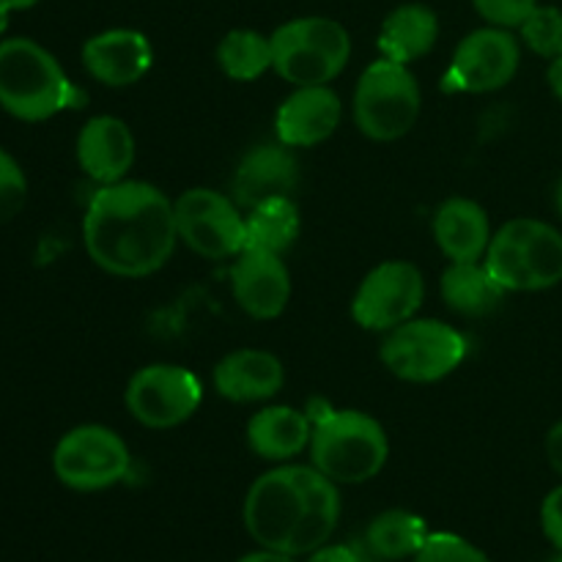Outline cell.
<instances>
[{
    "instance_id": "30bf717a",
    "label": "cell",
    "mask_w": 562,
    "mask_h": 562,
    "mask_svg": "<svg viewBox=\"0 0 562 562\" xmlns=\"http://www.w3.org/2000/svg\"><path fill=\"white\" fill-rule=\"evenodd\" d=\"M176 231L195 256L209 261L236 258L247 247L245 214L234 198L209 187H192L173 201Z\"/></svg>"
},
{
    "instance_id": "f1b7e54d",
    "label": "cell",
    "mask_w": 562,
    "mask_h": 562,
    "mask_svg": "<svg viewBox=\"0 0 562 562\" xmlns=\"http://www.w3.org/2000/svg\"><path fill=\"white\" fill-rule=\"evenodd\" d=\"M27 201V179L9 151L0 148V223H9L11 217L22 212Z\"/></svg>"
},
{
    "instance_id": "8992f818",
    "label": "cell",
    "mask_w": 562,
    "mask_h": 562,
    "mask_svg": "<svg viewBox=\"0 0 562 562\" xmlns=\"http://www.w3.org/2000/svg\"><path fill=\"white\" fill-rule=\"evenodd\" d=\"M272 71L294 88L329 86L351 58V36L329 16H296L272 33Z\"/></svg>"
},
{
    "instance_id": "484cf974",
    "label": "cell",
    "mask_w": 562,
    "mask_h": 562,
    "mask_svg": "<svg viewBox=\"0 0 562 562\" xmlns=\"http://www.w3.org/2000/svg\"><path fill=\"white\" fill-rule=\"evenodd\" d=\"M272 36L236 27L228 31L217 44V66L225 77L236 82H252L272 69Z\"/></svg>"
},
{
    "instance_id": "3957f363",
    "label": "cell",
    "mask_w": 562,
    "mask_h": 562,
    "mask_svg": "<svg viewBox=\"0 0 562 562\" xmlns=\"http://www.w3.org/2000/svg\"><path fill=\"white\" fill-rule=\"evenodd\" d=\"M86 93L47 47L25 36L0 42V108L20 121H47L80 108Z\"/></svg>"
},
{
    "instance_id": "d590c367",
    "label": "cell",
    "mask_w": 562,
    "mask_h": 562,
    "mask_svg": "<svg viewBox=\"0 0 562 562\" xmlns=\"http://www.w3.org/2000/svg\"><path fill=\"white\" fill-rule=\"evenodd\" d=\"M0 3H3L9 11H22V9H31V5H36L38 0H0Z\"/></svg>"
},
{
    "instance_id": "7c38bea8",
    "label": "cell",
    "mask_w": 562,
    "mask_h": 562,
    "mask_svg": "<svg viewBox=\"0 0 562 562\" xmlns=\"http://www.w3.org/2000/svg\"><path fill=\"white\" fill-rule=\"evenodd\" d=\"M426 300V280L412 261H382L362 278L351 300V318L368 333H390L412 322Z\"/></svg>"
},
{
    "instance_id": "e0dca14e",
    "label": "cell",
    "mask_w": 562,
    "mask_h": 562,
    "mask_svg": "<svg viewBox=\"0 0 562 562\" xmlns=\"http://www.w3.org/2000/svg\"><path fill=\"white\" fill-rule=\"evenodd\" d=\"M296 187H300V162L294 151L278 140L250 148L239 159L231 179V198L241 212H250L252 206L269 198H294Z\"/></svg>"
},
{
    "instance_id": "ac0fdd59",
    "label": "cell",
    "mask_w": 562,
    "mask_h": 562,
    "mask_svg": "<svg viewBox=\"0 0 562 562\" xmlns=\"http://www.w3.org/2000/svg\"><path fill=\"white\" fill-rule=\"evenodd\" d=\"M77 165L97 184L124 181L135 165V135L115 115H93L77 135Z\"/></svg>"
},
{
    "instance_id": "d4e9b609",
    "label": "cell",
    "mask_w": 562,
    "mask_h": 562,
    "mask_svg": "<svg viewBox=\"0 0 562 562\" xmlns=\"http://www.w3.org/2000/svg\"><path fill=\"white\" fill-rule=\"evenodd\" d=\"M431 530H428L426 519L412 510H382L376 519L368 525L366 543L379 560H409L415 558L428 541Z\"/></svg>"
},
{
    "instance_id": "5b68a950",
    "label": "cell",
    "mask_w": 562,
    "mask_h": 562,
    "mask_svg": "<svg viewBox=\"0 0 562 562\" xmlns=\"http://www.w3.org/2000/svg\"><path fill=\"white\" fill-rule=\"evenodd\" d=\"M483 263L505 291H543L562 283V234L532 217L494 231Z\"/></svg>"
},
{
    "instance_id": "6da1fadb",
    "label": "cell",
    "mask_w": 562,
    "mask_h": 562,
    "mask_svg": "<svg viewBox=\"0 0 562 562\" xmlns=\"http://www.w3.org/2000/svg\"><path fill=\"white\" fill-rule=\"evenodd\" d=\"M82 245L102 272L140 280L159 272L179 245L173 201L148 181L124 179L93 192Z\"/></svg>"
},
{
    "instance_id": "9c48e42d",
    "label": "cell",
    "mask_w": 562,
    "mask_h": 562,
    "mask_svg": "<svg viewBox=\"0 0 562 562\" xmlns=\"http://www.w3.org/2000/svg\"><path fill=\"white\" fill-rule=\"evenodd\" d=\"M132 456L113 428L77 426L60 437L53 450V472L71 492H104L130 475Z\"/></svg>"
},
{
    "instance_id": "f546056e",
    "label": "cell",
    "mask_w": 562,
    "mask_h": 562,
    "mask_svg": "<svg viewBox=\"0 0 562 562\" xmlns=\"http://www.w3.org/2000/svg\"><path fill=\"white\" fill-rule=\"evenodd\" d=\"M472 5L488 25L508 27L510 31V27H519L532 14L538 0H472Z\"/></svg>"
},
{
    "instance_id": "d6a6232c",
    "label": "cell",
    "mask_w": 562,
    "mask_h": 562,
    "mask_svg": "<svg viewBox=\"0 0 562 562\" xmlns=\"http://www.w3.org/2000/svg\"><path fill=\"white\" fill-rule=\"evenodd\" d=\"M547 459L552 470L562 475V420L554 423L547 434Z\"/></svg>"
},
{
    "instance_id": "83f0119b",
    "label": "cell",
    "mask_w": 562,
    "mask_h": 562,
    "mask_svg": "<svg viewBox=\"0 0 562 562\" xmlns=\"http://www.w3.org/2000/svg\"><path fill=\"white\" fill-rule=\"evenodd\" d=\"M412 562H492L483 549L456 532H431Z\"/></svg>"
},
{
    "instance_id": "9a60e30c",
    "label": "cell",
    "mask_w": 562,
    "mask_h": 562,
    "mask_svg": "<svg viewBox=\"0 0 562 562\" xmlns=\"http://www.w3.org/2000/svg\"><path fill=\"white\" fill-rule=\"evenodd\" d=\"M82 66L108 88H130L154 66V47L135 27H110L82 44Z\"/></svg>"
},
{
    "instance_id": "4316f807",
    "label": "cell",
    "mask_w": 562,
    "mask_h": 562,
    "mask_svg": "<svg viewBox=\"0 0 562 562\" xmlns=\"http://www.w3.org/2000/svg\"><path fill=\"white\" fill-rule=\"evenodd\" d=\"M519 36L541 58L562 55V11L558 5H536L532 14L519 25Z\"/></svg>"
},
{
    "instance_id": "52a82bcc",
    "label": "cell",
    "mask_w": 562,
    "mask_h": 562,
    "mask_svg": "<svg viewBox=\"0 0 562 562\" xmlns=\"http://www.w3.org/2000/svg\"><path fill=\"white\" fill-rule=\"evenodd\" d=\"M420 82L406 64L379 58L360 75L351 99L357 130L376 143L401 140L420 119Z\"/></svg>"
},
{
    "instance_id": "e575fe53",
    "label": "cell",
    "mask_w": 562,
    "mask_h": 562,
    "mask_svg": "<svg viewBox=\"0 0 562 562\" xmlns=\"http://www.w3.org/2000/svg\"><path fill=\"white\" fill-rule=\"evenodd\" d=\"M547 80H549V88H552L554 97H558L562 102V55H560V58H554L552 64H549Z\"/></svg>"
},
{
    "instance_id": "4fadbf2b",
    "label": "cell",
    "mask_w": 562,
    "mask_h": 562,
    "mask_svg": "<svg viewBox=\"0 0 562 562\" xmlns=\"http://www.w3.org/2000/svg\"><path fill=\"white\" fill-rule=\"evenodd\" d=\"M521 64V42L508 27L486 25L467 33L442 77L450 93H492L508 86Z\"/></svg>"
},
{
    "instance_id": "7a4b0ae2",
    "label": "cell",
    "mask_w": 562,
    "mask_h": 562,
    "mask_svg": "<svg viewBox=\"0 0 562 562\" xmlns=\"http://www.w3.org/2000/svg\"><path fill=\"white\" fill-rule=\"evenodd\" d=\"M245 527L261 549L305 558L329 543L340 521L338 483L316 467L283 464L263 472L245 497Z\"/></svg>"
},
{
    "instance_id": "d6986e66",
    "label": "cell",
    "mask_w": 562,
    "mask_h": 562,
    "mask_svg": "<svg viewBox=\"0 0 562 562\" xmlns=\"http://www.w3.org/2000/svg\"><path fill=\"white\" fill-rule=\"evenodd\" d=\"M283 384V360L267 349H236L214 366V390L231 404H263Z\"/></svg>"
},
{
    "instance_id": "8d00e7d4",
    "label": "cell",
    "mask_w": 562,
    "mask_h": 562,
    "mask_svg": "<svg viewBox=\"0 0 562 562\" xmlns=\"http://www.w3.org/2000/svg\"><path fill=\"white\" fill-rule=\"evenodd\" d=\"M9 14H11V11L5 9L3 3H0V36H3V33L9 31Z\"/></svg>"
},
{
    "instance_id": "4dcf8cb0",
    "label": "cell",
    "mask_w": 562,
    "mask_h": 562,
    "mask_svg": "<svg viewBox=\"0 0 562 562\" xmlns=\"http://www.w3.org/2000/svg\"><path fill=\"white\" fill-rule=\"evenodd\" d=\"M541 527L554 549L562 554V486L552 488L541 505Z\"/></svg>"
},
{
    "instance_id": "ba28073f",
    "label": "cell",
    "mask_w": 562,
    "mask_h": 562,
    "mask_svg": "<svg viewBox=\"0 0 562 562\" xmlns=\"http://www.w3.org/2000/svg\"><path fill=\"white\" fill-rule=\"evenodd\" d=\"M467 338L437 318H412L384 333L379 360L395 379L409 384L442 382L467 360Z\"/></svg>"
},
{
    "instance_id": "8fae6325",
    "label": "cell",
    "mask_w": 562,
    "mask_h": 562,
    "mask_svg": "<svg viewBox=\"0 0 562 562\" xmlns=\"http://www.w3.org/2000/svg\"><path fill=\"white\" fill-rule=\"evenodd\" d=\"M203 401V384L190 368L154 362L132 373L124 404L130 415L151 431H168L190 420Z\"/></svg>"
},
{
    "instance_id": "836d02e7",
    "label": "cell",
    "mask_w": 562,
    "mask_h": 562,
    "mask_svg": "<svg viewBox=\"0 0 562 562\" xmlns=\"http://www.w3.org/2000/svg\"><path fill=\"white\" fill-rule=\"evenodd\" d=\"M236 562H300V558H291V554L283 552H272V549H258V552L245 554Z\"/></svg>"
},
{
    "instance_id": "44dd1931",
    "label": "cell",
    "mask_w": 562,
    "mask_h": 562,
    "mask_svg": "<svg viewBox=\"0 0 562 562\" xmlns=\"http://www.w3.org/2000/svg\"><path fill=\"white\" fill-rule=\"evenodd\" d=\"M245 434L247 448L258 459L285 464L311 448L313 420L307 412L294 409V406H263L247 420Z\"/></svg>"
},
{
    "instance_id": "ffe728a7",
    "label": "cell",
    "mask_w": 562,
    "mask_h": 562,
    "mask_svg": "<svg viewBox=\"0 0 562 562\" xmlns=\"http://www.w3.org/2000/svg\"><path fill=\"white\" fill-rule=\"evenodd\" d=\"M431 231L450 263L483 261L494 236L486 209L472 198H448L434 214Z\"/></svg>"
},
{
    "instance_id": "277c9868",
    "label": "cell",
    "mask_w": 562,
    "mask_h": 562,
    "mask_svg": "<svg viewBox=\"0 0 562 562\" xmlns=\"http://www.w3.org/2000/svg\"><path fill=\"white\" fill-rule=\"evenodd\" d=\"M313 420L311 464L338 486L373 481L390 459L387 431L376 417L360 409L307 412Z\"/></svg>"
},
{
    "instance_id": "cb8c5ba5",
    "label": "cell",
    "mask_w": 562,
    "mask_h": 562,
    "mask_svg": "<svg viewBox=\"0 0 562 562\" xmlns=\"http://www.w3.org/2000/svg\"><path fill=\"white\" fill-rule=\"evenodd\" d=\"M245 225L247 247L283 256L302 231L300 206L291 195L269 198V201H261L250 212H245Z\"/></svg>"
},
{
    "instance_id": "f35d334b",
    "label": "cell",
    "mask_w": 562,
    "mask_h": 562,
    "mask_svg": "<svg viewBox=\"0 0 562 562\" xmlns=\"http://www.w3.org/2000/svg\"><path fill=\"white\" fill-rule=\"evenodd\" d=\"M554 562H562V554H560V558H558V560H554Z\"/></svg>"
},
{
    "instance_id": "5bb4252c",
    "label": "cell",
    "mask_w": 562,
    "mask_h": 562,
    "mask_svg": "<svg viewBox=\"0 0 562 562\" xmlns=\"http://www.w3.org/2000/svg\"><path fill=\"white\" fill-rule=\"evenodd\" d=\"M231 294L256 322L283 316L291 302V272L283 256L245 247L231 267Z\"/></svg>"
},
{
    "instance_id": "74e56055",
    "label": "cell",
    "mask_w": 562,
    "mask_h": 562,
    "mask_svg": "<svg viewBox=\"0 0 562 562\" xmlns=\"http://www.w3.org/2000/svg\"><path fill=\"white\" fill-rule=\"evenodd\" d=\"M554 206H558V214L562 217V179L558 181V187H554Z\"/></svg>"
},
{
    "instance_id": "2e32d148",
    "label": "cell",
    "mask_w": 562,
    "mask_h": 562,
    "mask_svg": "<svg viewBox=\"0 0 562 562\" xmlns=\"http://www.w3.org/2000/svg\"><path fill=\"white\" fill-rule=\"evenodd\" d=\"M344 102L329 86L294 88L274 115V135L289 148H313L338 132Z\"/></svg>"
},
{
    "instance_id": "603a6c76",
    "label": "cell",
    "mask_w": 562,
    "mask_h": 562,
    "mask_svg": "<svg viewBox=\"0 0 562 562\" xmlns=\"http://www.w3.org/2000/svg\"><path fill=\"white\" fill-rule=\"evenodd\" d=\"M439 294L445 305L453 313L467 318H483L492 311H497L503 296L508 291L494 280L488 267L483 261H464L450 263L439 280Z\"/></svg>"
},
{
    "instance_id": "7402d4cb",
    "label": "cell",
    "mask_w": 562,
    "mask_h": 562,
    "mask_svg": "<svg viewBox=\"0 0 562 562\" xmlns=\"http://www.w3.org/2000/svg\"><path fill=\"white\" fill-rule=\"evenodd\" d=\"M439 38V16L423 3H404L390 11L379 31V53L395 64L426 58Z\"/></svg>"
},
{
    "instance_id": "1f68e13d",
    "label": "cell",
    "mask_w": 562,
    "mask_h": 562,
    "mask_svg": "<svg viewBox=\"0 0 562 562\" xmlns=\"http://www.w3.org/2000/svg\"><path fill=\"white\" fill-rule=\"evenodd\" d=\"M305 562H362L360 554L346 543H324L322 549L307 554Z\"/></svg>"
}]
</instances>
